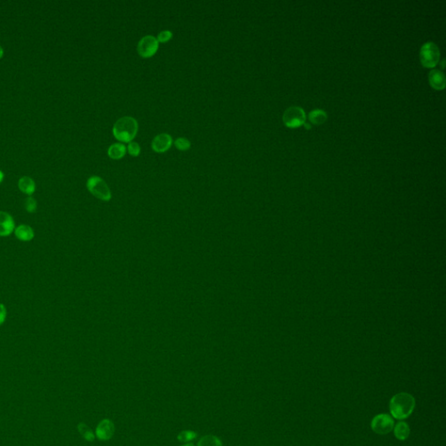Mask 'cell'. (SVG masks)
I'll list each match as a JSON object with an SVG mask.
<instances>
[{"label": "cell", "instance_id": "1", "mask_svg": "<svg viewBox=\"0 0 446 446\" xmlns=\"http://www.w3.org/2000/svg\"><path fill=\"white\" fill-rule=\"evenodd\" d=\"M416 401L412 395L406 392L395 395L389 401V410L394 418L404 420L409 418L413 412Z\"/></svg>", "mask_w": 446, "mask_h": 446}, {"label": "cell", "instance_id": "2", "mask_svg": "<svg viewBox=\"0 0 446 446\" xmlns=\"http://www.w3.org/2000/svg\"><path fill=\"white\" fill-rule=\"evenodd\" d=\"M138 122L133 117L125 116L114 123L113 134L119 142L130 143L138 133Z\"/></svg>", "mask_w": 446, "mask_h": 446}, {"label": "cell", "instance_id": "3", "mask_svg": "<svg viewBox=\"0 0 446 446\" xmlns=\"http://www.w3.org/2000/svg\"><path fill=\"white\" fill-rule=\"evenodd\" d=\"M419 58L422 65L428 68L434 67L438 65L440 60V51L438 45L433 42H427L420 49Z\"/></svg>", "mask_w": 446, "mask_h": 446}, {"label": "cell", "instance_id": "4", "mask_svg": "<svg viewBox=\"0 0 446 446\" xmlns=\"http://www.w3.org/2000/svg\"><path fill=\"white\" fill-rule=\"evenodd\" d=\"M87 189L90 191L92 195H94L98 199L102 201H109L112 197L109 187L107 186L106 182L99 176H92L87 180L86 183Z\"/></svg>", "mask_w": 446, "mask_h": 446}, {"label": "cell", "instance_id": "5", "mask_svg": "<svg viewBox=\"0 0 446 446\" xmlns=\"http://www.w3.org/2000/svg\"><path fill=\"white\" fill-rule=\"evenodd\" d=\"M305 121L306 115L304 111L300 106H290L284 113V124L290 128H296L303 126Z\"/></svg>", "mask_w": 446, "mask_h": 446}, {"label": "cell", "instance_id": "6", "mask_svg": "<svg viewBox=\"0 0 446 446\" xmlns=\"http://www.w3.org/2000/svg\"><path fill=\"white\" fill-rule=\"evenodd\" d=\"M371 429L375 433L386 435L394 428V420L389 414H379L374 417L371 421Z\"/></svg>", "mask_w": 446, "mask_h": 446}, {"label": "cell", "instance_id": "7", "mask_svg": "<svg viewBox=\"0 0 446 446\" xmlns=\"http://www.w3.org/2000/svg\"><path fill=\"white\" fill-rule=\"evenodd\" d=\"M159 42L157 39L152 35H146L143 37L139 41L137 45V51L139 55L142 58H150L154 56L158 51Z\"/></svg>", "mask_w": 446, "mask_h": 446}, {"label": "cell", "instance_id": "8", "mask_svg": "<svg viewBox=\"0 0 446 446\" xmlns=\"http://www.w3.org/2000/svg\"><path fill=\"white\" fill-rule=\"evenodd\" d=\"M115 431V426L114 423L110 419L105 418L99 423L96 428V437L101 441H108L113 438Z\"/></svg>", "mask_w": 446, "mask_h": 446}, {"label": "cell", "instance_id": "9", "mask_svg": "<svg viewBox=\"0 0 446 446\" xmlns=\"http://www.w3.org/2000/svg\"><path fill=\"white\" fill-rule=\"evenodd\" d=\"M173 144V138L170 134L163 133L154 137L152 142V148L156 153H164L170 148Z\"/></svg>", "mask_w": 446, "mask_h": 446}, {"label": "cell", "instance_id": "10", "mask_svg": "<svg viewBox=\"0 0 446 446\" xmlns=\"http://www.w3.org/2000/svg\"><path fill=\"white\" fill-rule=\"evenodd\" d=\"M15 230V222L12 215L6 212L0 211V236L5 237Z\"/></svg>", "mask_w": 446, "mask_h": 446}, {"label": "cell", "instance_id": "11", "mask_svg": "<svg viewBox=\"0 0 446 446\" xmlns=\"http://www.w3.org/2000/svg\"><path fill=\"white\" fill-rule=\"evenodd\" d=\"M430 85L436 90H443L446 87L445 74L439 70H431L429 73Z\"/></svg>", "mask_w": 446, "mask_h": 446}, {"label": "cell", "instance_id": "12", "mask_svg": "<svg viewBox=\"0 0 446 446\" xmlns=\"http://www.w3.org/2000/svg\"><path fill=\"white\" fill-rule=\"evenodd\" d=\"M14 234L17 238L22 242H30L34 238V231L33 228L28 225H20L19 227H15Z\"/></svg>", "mask_w": 446, "mask_h": 446}, {"label": "cell", "instance_id": "13", "mask_svg": "<svg viewBox=\"0 0 446 446\" xmlns=\"http://www.w3.org/2000/svg\"><path fill=\"white\" fill-rule=\"evenodd\" d=\"M19 187L25 195H32L35 192L36 185L31 177L24 176L19 181Z\"/></svg>", "mask_w": 446, "mask_h": 446}, {"label": "cell", "instance_id": "14", "mask_svg": "<svg viewBox=\"0 0 446 446\" xmlns=\"http://www.w3.org/2000/svg\"><path fill=\"white\" fill-rule=\"evenodd\" d=\"M410 434V428L406 422H399L394 428V435L400 441H405L409 438Z\"/></svg>", "mask_w": 446, "mask_h": 446}, {"label": "cell", "instance_id": "15", "mask_svg": "<svg viewBox=\"0 0 446 446\" xmlns=\"http://www.w3.org/2000/svg\"><path fill=\"white\" fill-rule=\"evenodd\" d=\"M126 153V147L122 143H114L111 145L107 151L110 158L114 160H120L125 156Z\"/></svg>", "mask_w": 446, "mask_h": 446}, {"label": "cell", "instance_id": "16", "mask_svg": "<svg viewBox=\"0 0 446 446\" xmlns=\"http://www.w3.org/2000/svg\"><path fill=\"white\" fill-rule=\"evenodd\" d=\"M327 118H328L327 114L325 113L324 110H313L308 114V119H309L310 122L313 123L314 125H317V126L324 124L326 122Z\"/></svg>", "mask_w": 446, "mask_h": 446}, {"label": "cell", "instance_id": "17", "mask_svg": "<svg viewBox=\"0 0 446 446\" xmlns=\"http://www.w3.org/2000/svg\"><path fill=\"white\" fill-rule=\"evenodd\" d=\"M197 446H223L219 438L214 435H207L201 438Z\"/></svg>", "mask_w": 446, "mask_h": 446}, {"label": "cell", "instance_id": "18", "mask_svg": "<svg viewBox=\"0 0 446 446\" xmlns=\"http://www.w3.org/2000/svg\"><path fill=\"white\" fill-rule=\"evenodd\" d=\"M78 430L80 434L81 435L82 438H84L88 442H93L95 439V435H94L93 430L90 429L88 426H86L84 423H80L78 425Z\"/></svg>", "mask_w": 446, "mask_h": 446}, {"label": "cell", "instance_id": "19", "mask_svg": "<svg viewBox=\"0 0 446 446\" xmlns=\"http://www.w3.org/2000/svg\"><path fill=\"white\" fill-rule=\"evenodd\" d=\"M197 433L194 430H182L177 436L179 441L182 443H189L197 438Z\"/></svg>", "mask_w": 446, "mask_h": 446}, {"label": "cell", "instance_id": "20", "mask_svg": "<svg viewBox=\"0 0 446 446\" xmlns=\"http://www.w3.org/2000/svg\"><path fill=\"white\" fill-rule=\"evenodd\" d=\"M175 146L181 151H187L190 148L191 142L186 138H178L175 140Z\"/></svg>", "mask_w": 446, "mask_h": 446}, {"label": "cell", "instance_id": "21", "mask_svg": "<svg viewBox=\"0 0 446 446\" xmlns=\"http://www.w3.org/2000/svg\"><path fill=\"white\" fill-rule=\"evenodd\" d=\"M24 208L28 213L36 211L37 202L33 197H27L24 201Z\"/></svg>", "mask_w": 446, "mask_h": 446}, {"label": "cell", "instance_id": "22", "mask_svg": "<svg viewBox=\"0 0 446 446\" xmlns=\"http://www.w3.org/2000/svg\"><path fill=\"white\" fill-rule=\"evenodd\" d=\"M127 151L130 155L136 157V156H139V154L141 153V146L137 142H130L127 146Z\"/></svg>", "mask_w": 446, "mask_h": 446}, {"label": "cell", "instance_id": "23", "mask_svg": "<svg viewBox=\"0 0 446 446\" xmlns=\"http://www.w3.org/2000/svg\"><path fill=\"white\" fill-rule=\"evenodd\" d=\"M172 37H173V33L171 31L166 30V31H162V32L159 33L158 36L156 39H157L159 43H166L167 41H170Z\"/></svg>", "mask_w": 446, "mask_h": 446}, {"label": "cell", "instance_id": "24", "mask_svg": "<svg viewBox=\"0 0 446 446\" xmlns=\"http://www.w3.org/2000/svg\"><path fill=\"white\" fill-rule=\"evenodd\" d=\"M6 315H7V312H6V308L4 307V304H0V325L3 324L4 322H5V319H6Z\"/></svg>", "mask_w": 446, "mask_h": 446}, {"label": "cell", "instance_id": "25", "mask_svg": "<svg viewBox=\"0 0 446 446\" xmlns=\"http://www.w3.org/2000/svg\"><path fill=\"white\" fill-rule=\"evenodd\" d=\"M3 180H4V173L0 170V183L3 182Z\"/></svg>", "mask_w": 446, "mask_h": 446}, {"label": "cell", "instance_id": "26", "mask_svg": "<svg viewBox=\"0 0 446 446\" xmlns=\"http://www.w3.org/2000/svg\"><path fill=\"white\" fill-rule=\"evenodd\" d=\"M3 54H4V50L2 48V46L0 45V59L3 57Z\"/></svg>", "mask_w": 446, "mask_h": 446}, {"label": "cell", "instance_id": "27", "mask_svg": "<svg viewBox=\"0 0 446 446\" xmlns=\"http://www.w3.org/2000/svg\"><path fill=\"white\" fill-rule=\"evenodd\" d=\"M194 446V445H193V444H191V443H187V444H185V445H183V446Z\"/></svg>", "mask_w": 446, "mask_h": 446}, {"label": "cell", "instance_id": "28", "mask_svg": "<svg viewBox=\"0 0 446 446\" xmlns=\"http://www.w3.org/2000/svg\"><path fill=\"white\" fill-rule=\"evenodd\" d=\"M304 125H305V127H306V128H308V129H309V128H310V125H309V124H308V123H304Z\"/></svg>", "mask_w": 446, "mask_h": 446}]
</instances>
